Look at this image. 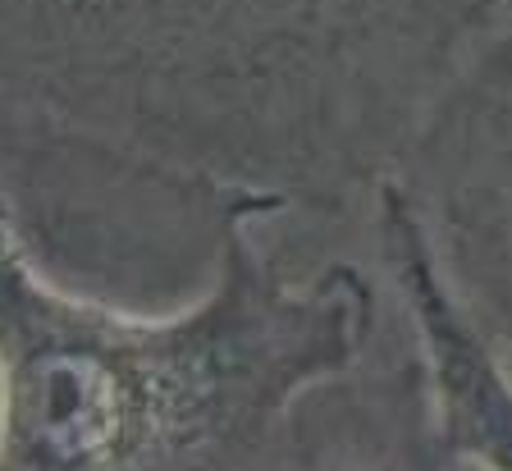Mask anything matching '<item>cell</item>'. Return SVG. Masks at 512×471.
I'll return each mask as SVG.
<instances>
[{
	"label": "cell",
	"mask_w": 512,
	"mask_h": 471,
	"mask_svg": "<svg viewBox=\"0 0 512 471\" xmlns=\"http://www.w3.org/2000/svg\"><path fill=\"white\" fill-rule=\"evenodd\" d=\"M512 0H0V106L334 225Z\"/></svg>",
	"instance_id": "1"
},
{
	"label": "cell",
	"mask_w": 512,
	"mask_h": 471,
	"mask_svg": "<svg viewBox=\"0 0 512 471\" xmlns=\"http://www.w3.org/2000/svg\"><path fill=\"white\" fill-rule=\"evenodd\" d=\"M238 225L174 311L69 293L0 243V471H247L311 385L375 343L357 261L307 275Z\"/></svg>",
	"instance_id": "2"
},
{
	"label": "cell",
	"mask_w": 512,
	"mask_h": 471,
	"mask_svg": "<svg viewBox=\"0 0 512 471\" xmlns=\"http://www.w3.org/2000/svg\"><path fill=\"white\" fill-rule=\"evenodd\" d=\"M0 188L32 266L60 289L128 311L192 302L238 225L288 215L270 197L19 106H0Z\"/></svg>",
	"instance_id": "3"
},
{
	"label": "cell",
	"mask_w": 512,
	"mask_h": 471,
	"mask_svg": "<svg viewBox=\"0 0 512 471\" xmlns=\"http://www.w3.org/2000/svg\"><path fill=\"white\" fill-rule=\"evenodd\" d=\"M394 179L458 302L512 371V14L439 92Z\"/></svg>",
	"instance_id": "4"
},
{
	"label": "cell",
	"mask_w": 512,
	"mask_h": 471,
	"mask_svg": "<svg viewBox=\"0 0 512 471\" xmlns=\"http://www.w3.org/2000/svg\"><path fill=\"white\" fill-rule=\"evenodd\" d=\"M247 471H476L439 435L430 375L403 307L348 371L311 385Z\"/></svg>",
	"instance_id": "5"
},
{
	"label": "cell",
	"mask_w": 512,
	"mask_h": 471,
	"mask_svg": "<svg viewBox=\"0 0 512 471\" xmlns=\"http://www.w3.org/2000/svg\"><path fill=\"white\" fill-rule=\"evenodd\" d=\"M366 211L380 266L426 362L444 444L476 471H512V371L458 302L403 183L384 179Z\"/></svg>",
	"instance_id": "6"
}]
</instances>
